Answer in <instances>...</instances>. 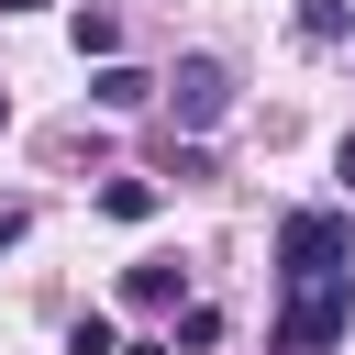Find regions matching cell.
<instances>
[{"instance_id": "1", "label": "cell", "mask_w": 355, "mask_h": 355, "mask_svg": "<svg viewBox=\"0 0 355 355\" xmlns=\"http://www.w3.org/2000/svg\"><path fill=\"white\" fill-rule=\"evenodd\" d=\"M344 322H355V266H311L277 300V355H333Z\"/></svg>"}, {"instance_id": "2", "label": "cell", "mask_w": 355, "mask_h": 355, "mask_svg": "<svg viewBox=\"0 0 355 355\" xmlns=\"http://www.w3.org/2000/svg\"><path fill=\"white\" fill-rule=\"evenodd\" d=\"M277 266H288V277H311V266H355L344 211H288V222H277Z\"/></svg>"}, {"instance_id": "3", "label": "cell", "mask_w": 355, "mask_h": 355, "mask_svg": "<svg viewBox=\"0 0 355 355\" xmlns=\"http://www.w3.org/2000/svg\"><path fill=\"white\" fill-rule=\"evenodd\" d=\"M166 89H178V122H189V133H211V122L233 111V67H222V55H178Z\"/></svg>"}, {"instance_id": "4", "label": "cell", "mask_w": 355, "mask_h": 355, "mask_svg": "<svg viewBox=\"0 0 355 355\" xmlns=\"http://www.w3.org/2000/svg\"><path fill=\"white\" fill-rule=\"evenodd\" d=\"M89 100H100V111H144V100H155V78H144V67H122V55H100Z\"/></svg>"}, {"instance_id": "5", "label": "cell", "mask_w": 355, "mask_h": 355, "mask_svg": "<svg viewBox=\"0 0 355 355\" xmlns=\"http://www.w3.org/2000/svg\"><path fill=\"white\" fill-rule=\"evenodd\" d=\"M122 288H133V311H166V300H178V255H144Z\"/></svg>"}, {"instance_id": "6", "label": "cell", "mask_w": 355, "mask_h": 355, "mask_svg": "<svg viewBox=\"0 0 355 355\" xmlns=\"http://www.w3.org/2000/svg\"><path fill=\"white\" fill-rule=\"evenodd\" d=\"M100 211H111V222H144V211H155V178H111Z\"/></svg>"}, {"instance_id": "7", "label": "cell", "mask_w": 355, "mask_h": 355, "mask_svg": "<svg viewBox=\"0 0 355 355\" xmlns=\"http://www.w3.org/2000/svg\"><path fill=\"white\" fill-rule=\"evenodd\" d=\"M300 33H311V44H344L355 11H344V0H300Z\"/></svg>"}, {"instance_id": "8", "label": "cell", "mask_w": 355, "mask_h": 355, "mask_svg": "<svg viewBox=\"0 0 355 355\" xmlns=\"http://www.w3.org/2000/svg\"><path fill=\"white\" fill-rule=\"evenodd\" d=\"M78 55H122V22L111 11H78Z\"/></svg>"}, {"instance_id": "9", "label": "cell", "mask_w": 355, "mask_h": 355, "mask_svg": "<svg viewBox=\"0 0 355 355\" xmlns=\"http://www.w3.org/2000/svg\"><path fill=\"white\" fill-rule=\"evenodd\" d=\"M22 233H33V211H22V200H0V244H22Z\"/></svg>"}, {"instance_id": "10", "label": "cell", "mask_w": 355, "mask_h": 355, "mask_svg": "<svg viewBox=\"0 0 355 355\" xmlns=\"http://www.w3.org/2000/svg\"><path fill=\"white\" fill-rule=\"evenodd\" d=\"M333 178H344V189H355V133H344V155H333Z\"/></svg>"}, {"instance_id": "11", "label": "cell", "mask_w": 355, "mask_h": 355, "mask_svg": "<svg viewBox=\"0 0 355 355\" xmlns=\"http://www.w3.org/2000/svg\"><path fill=\"white\" fill-rule=\"evenodd\" d=\"M122 355H178V344H122Z\"/></svg>"}, {"instance_id": "12", "label": "cell", "mask_w": 355, "mask_h": 355, "mask_svg": "<svg viewBox=\"0 0 355 355\" xmlns=\"http://www.w3.org/2000/svg\"><path fill=\"white\" fill-rule=\"evenodd\" d=\"M11 11H44V0H0V22H11Z\"/></svg>"}, {"instance_id": "13", "label": "cell", "mask_w": 355, "mask_h": 355, "mask_svg": "<svg viewBox=\"0 0 355 355\" xmlns=\"http://www.w3.org/2000/svg\"><path fill=\"white\" fill-rule=\"evenodd\" d=\"M0 133H11V89H0Z\"/></svg>"}]
</instances>
